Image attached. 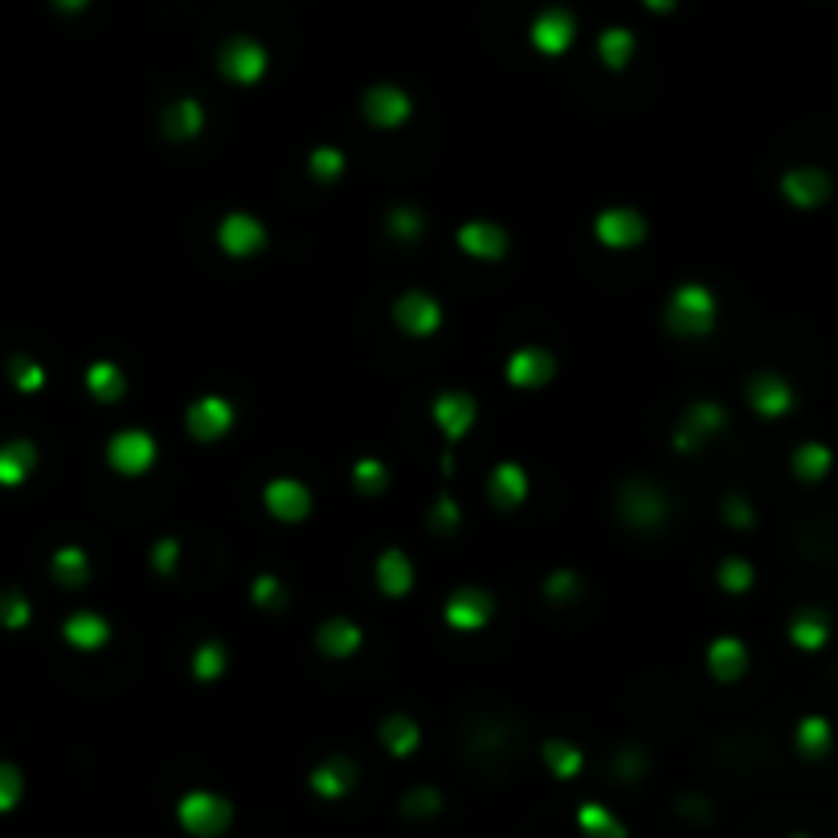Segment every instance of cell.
<instances>
[{
	"label": "cell",
	"mask_w": 838,
	"mask_h": 838,
	"mask_svg": "<svg viewBox=\"0 0 838 838\" xmlns=\"http://www.w3.org/2000/svg\"><path fill=\"white\" fill-rule=\"evenodd\" d=\"M176 822L188 838H221L234 826V805L213 789H188L176 802Z\"/></svg>",
	"instance_id": "6da1fadb"
},
{
	"label": "cell",
	"mask_w": 838,
	"mask_h": 838,
	"mask_svg": "<svg viewBox=\"0 0 838 838\" xmlns=\"http://www.w3.org/2000/svg\"><path fill=\"white\" fill-rule=\"evenodd\" d=\"M667 323L679 335H704L716 323V299L700 283H683L667 303Z\"/></svg>",
	"instance_id": "7a4b0ae2"
},
{
	"label": "cell",
	"mask_w": 838,
	"mask_h": 838,
	"mask_svg": "<svg viewBox=\"0 0 838 838\" xmlns=\"http://www.w3.org/2000/svg\"><path fill=\"white\" fill-rule=\"evenodd\" d=\"M267 66H270L267 46H258L254 37H230V41L221 46L218 70L234 86H254L262 74H267Z\"/></svg>",
	"instance_id": "3957f363"
},
{
	"label": "cell",
	"mask_w": 838,
	"mask_h": 838,
	"mask_svg": "<svg viewBox=\"0 0 838 838\" xmlns=\"http://www.w3.org/2000/svg\"><path fill=\"white\" fill-rule=\"evenodd\" d=\"M107 463H111V470L127 475V479L148 475L151 463H156V438L148 430H119L107 442Z\"/></svg>",
	"instance_id": "277c9868"
},
{
	"label": "cell",
	"mask_w": 838,
	"mask_h": 838,
	"mask_svg": "<svg viewBox=\"0 0 838 838\" xmlns=\"http://www.w3.org/2000/svg\"><path fill=\"white\" fill-rule=\"evenodd\" d=\"M430 418H434V426L446 434V442H463V438L475 430V421H479V405H475V397L463 393V389H446V393L434 397Z\"/></svg>",
	"instance_id": "5b68a950"
},
{
	"label": "cell",
	"mask_w": 838,
	"mask_h": 838,
	"mask_svg": "<svg viewBox=\"0 0 838 838\" xmlns=\"http://www.w3.org/2000/svg\"><path fill=\"white\" fill-rule=\"evenodd\" d=\"M593 234H597V242H602L605 250H634L638 242L646 237V218H642L638 209L618 205V209H605V213H597V221H593Z\"/></svg>",
	"instance_id": "8992f818"
},
{
	"label": "cell",
	"mask_w": 838,
	"mask_h": 838,
	"mask_svg": "<svg viewBox=\"0 0 838 838\" xmlns=\"http://www.w3.org/2000/svg\"><path fill=\"white\" fill-rule=\"evenodd\" d=\"M218 246L230 258H254L267 250V225L254 213H225L218 225Z\"/></svg>",
	"instance_id": "52a82bcc"
},
{
	"label": "cell",
	"mask_w": 838,
	"mask_h": 838,
	"mask_svg": "<svg viewBox=\"0 0 838 838\" xmlns=\"http://www.w3.org/2000/svg\"><path fill=\"white\" fill-rule=\"evenodd\" d=\"M393 323L405 335H434L442 328V303L430 291H405L402 299L393 303Z\"/></svg>",
	"instance_id": "ba28073f"
},
{
	"label": "cell",
	"mask_w": 838,
	"mask_h": 838,
	"mask_svg": "<svg viewBox=\"0 0 838 838\" xmlns=\"http://www.w3.org/2000/svg\"><path fill=\"white\" fill-rule=\"evenodd\" d=\"M185 426L197 442H218V438H225L234 430V405L225 402V397H218V393H209V397L188 405Z\"/></svg>",
	"instance_id": "9c48e42d"
},
{
	"label": "cell",
	"mask_w": 838,
	"mask_h": 838,
	"mask_svg": "<svg viewBox=\"0 0 838 838\" xmlns=\"http://www.w3.org/2000/svg\"><path fill=\"white\" fill-rule=\"evenodd\" d=\"M572 41H577V17H572L569 9H544V13L532 21V46H537L544 58L569 53Z\"/></svg>",
	"instance_id": "30bf717a"
},
{
	"label": "cell",
	"mask_w": 838,
	"mask_h": 838,
	"mask_svg": "<svg viewBox=\"0 0 838 838\" xmlns=\"http://www.w3.org/2000/svg\"><path fill=\"white\" fill-rule=\"evenodd\" d=\"M360 107H365V119H369L372 127H402L405 119L414 115V99L393 83H381L372 86V90H365V102H360Z\"/></svg>",
	"instance_id": "8fae6325"
},
{
	"label": "cell",
	"mask_w": 838,
	"mask_h": 838,
	"mask_svg": "<svg viewBox=\"0 0 838 838\" xmlns=\"http://www.w3.org/2000/svg\"><path fill=\"white\" fill-rule=\"evenodd\" d=\"M262 503H267L270 516L283 523H299L311 516V491L299 479H270L267 491H262Z\"/></svg>",
	"instance_id": "7c38bea8"
},
{
	"label": "cell",
	"mask_w": 838,
	"mask_h": 838,
	"mask_svg": "<svg viewBox=\"0 0 838 838\" xmlns=\"http://www.w3.org/2000/svg\"><path fill=\"white\" fill-rule=\"evenodd\" d=\"M621 520L630 528H658L667 520V500L654 483H630L621 491Z\"/></svg>",
	"instance_id": "4fadbf2b"
},
{
	"label": "cell",
	"mask_w": 838,
	"mask_h": 838,
	"mask_svg": "<svg viewBox=\"0 0 838 838\" xmlns=\"http://www.w3.org/2000/svg\"><path fill=\"white\" fill-rule=\"evenodd\" d=\"M491 614H495V602H491V593L486 589H458L451 602H446V626L451 630H463V634H470V630H483L486 621H491Z\"/></svg>",
	"instance_id": "5bb4252c"
},
{
	"label": "cell",
	"mask_w": 838,
	"mask_h": 838,
	"mask_svg": "<svg viewBox=\"0 0 838 838\" xmlns=\"http://www.w3.org/2000/svg\"><path fill=\"white\" fill-rule=\"evenodd\" d=\"M507 230H503L500 221H467L463 230H458V250L467 254V258H479V262H500L503 254H507Z\"/></svg>",
	"instance_id": "9a60e30c"
},
{
	"label": "cell",
	"mask_w": 838,
	"mask_h": 838,
	"mask_svg": "<svg viewBox=\"0 0 838 838\" xmlns=\"http://www.w3.org/2000/svg\"><path fill=\"white\" fill-rule=\"evenodd\" d=\"M556 372V360L553 353H544V348H520V353H512L507 360V381L516 389H544L553 381Z\"/></svg>",
	"instance_id": "2e32d148"
},
{
	"label": "cell",
	"mask_w": 838,
	"mask_h": 838,
	"mask_svg": "<svg viewBox=\"0 0 838 838\" xmlns=\"http://www.w3.org/2000/svg\"><path fill=\"white\" fill-rule=\"evenodd\" d=\"M356 789V765L348 756H328L323 765L311 769V793H319L323 802H340Z\"/></svg>",
	"instance_id": "e0dca14e"
},
{
	"label": "cell",
	"mask_w": 838,
	"mask_h": 838,
	"mask_svg": "<svg viewBox=\"0 0 838 838\" xmlns=\"http://www.w3.org/2000/svg\"><path fill=\"white\" fill-rule=\"evenodd\" d=\"M720 426H724V409H720V405H712V402L691 405L688 418H683V426L675 430V446H679L683 454H695V446H700L707 434H716Z\"/></svg>",
	"instance_id": "ac0fdd59"
},
{
	"label": "cell",
	"mask_w": 838,
	"mask_h": 838,
	"mask_svg": "<svg viewBox=\"0 0 838 838\" xmlns=\"http://www.w3.org/2000/svg\"><path fill=\"white\" fill-rule=\"evenodd\" d=\"M486 495L500 512H512L528 500V470L516 467V463H500L491 470V483H486Z\"/></svg>",
	"instance_id": "d6986e66"
},
{
	"label": "cell",
	"mask_w": 838,
	"mask_h": 838,
	"mask_svg": "<svg viewBox=\"0 0 838 838\" xmlns=\"http://www.w3.org/2000/svg\"><path fill=\"white\" fill-rule=\"evenodd\" d=\"M62 634L74 651H102L107 642H111V621L102 618V614H90V609H78V614H70L66 626H62Z\"/></svg>",
	"instance_id": "ffe728a7"
},
{
	"label": "cell",
	"mask_w": 838,
	"mask_h": 838,
	"mask_svg": "<svg viewBox=\"0 0 838 838\" xmlns=\"http://www.w3.org/2000/svg\"><path fill=\"white\" fill-rule=\"evenodd\" d=\"M377 589L385 597H405L414 589V560L402 549H385L377 556Z\"/></svg>",
	"instance_id": "44dd1931"
},
{
	"label": "cell",
	"mask_w": 838,
	"mask_h": 838,
	"mask_svg": "<svg viewBox=\"0 0 838 838\" xmlns=\"http://www.w3.org/2000/svg\"><path fill=\"white\" fill-rule=\"evenodd\" d=\"M316 642L328 658H353V654L360 651L365 634H360V626H356L353 618H328L323 626H319Z\"/></svg>",
	"instance_id": "7402d4cb"
},
{
	"label": "cell",
	"mask_w": 838,
	"mask_h": 838,
	"mask_svg": "<svg viewBox=\"0 0 838 838\" xmlns=\"http://www.w3.org/2000/svg\"><path fill=\"white\" fill-rule=\"evenodd\" d=\"M381 744H385V753L389 756H414L418 753V744H421V728L414 716H405V712H393V716H385V724H381Z\"/></svg>",
	"instance_id": "603a6c76"
},
{
	"label": "cell",
	"mask_w": 838,
	"mask_h": 838,
	"mask_svg": "<svg viewBox=\"0 0 838 838\" xmlns=\"http://www.w3.org/2000/svg\"><path fill=\"white\" fill-rule=\"evenodd\" d=\"M577 830H581V838H630L626 822L614 810H605L602 802L577 805Z\"/></svg>",
	"instance_id": "cb8c5ba5"
},
{
	"label": "cell",
	"mask_w": 838,
	"mask_h": 838,
	"mask_svg": "<svg viewBox=\"0 0 838 838\" xmlns=\"http://www.w3.org/2000/svg\"><path fill=\"white\" fill-rule=\"evenodd\" d=\"M707 667H712V675H716L720 683H737L740 675H744V667H749V654H744V646H740L737 638H716V642L707 646Z\"/></svg>",
	"instance_id": "d4e9b609"
},
{
	"label": "cell",
	"mask_w": 838,
	"mask_h": 838,
	"mask_svg": "<svg viewBox=\"0 0 838 838\" xmlns=\"http://www.w3.org/2000/svg\"><path fill=\"white\" fill-rule=\"evenodd\" d=\"M86 393H90L95 402L111 405L127 393V377H123V369L111 365V360H95V365L86 369Z\"/></svg>",
	"instance_id": "484cf974"
},
{
	"label": "cell",
	"mask_w": 838,
	"mask_h": 838,
	"mask_svg": "<svg viewBox=\"0 0 838 838\" xmlns=\"http://www.w3.org/2000/svg\"><path fill=\"white\" fill-rule=\"evenodd\" d=\"M164 132L172 139H193L205 132V107L197 99H176L164 111Z\"/></svg>",
	"instance_id": "4316f807"
},
{
	"label": "cell",
	"mask_w": 838,
	"mask_h": 838,
	"mask_svg": "<svg viewBox=\"0 0 838 838\" xmlns=\"http://www.w3.org/2000/svg\"><path fill=\"white\" fill-rule=\"evenodd\" d=\"M540 756H544V765H549V773H553L556 781H572L577 773L586 769V753H581L572 740H549V744L540 749Z\"/></svg>",
	"instance_id": "83f0119b"
},
{
	"label": "cell",
	"mask_w": 838,
	"mask_h": 838,
	"mask_svg": "<svg viewBox=\"0 0 838 838\" xmlns=\"http://www.w3.org/2000/svg\"><path fill=\"white\" fill-rule=\"evenodd\" d=\"M37 463V451L29 442H9V446H0V483L4 486H17L29 479V470Z\"/></svg>",
	"instance_id": "f1b7e54d"
},
{
	"label": "cell",
	"mask_w": 838,
	"mask_h": 838,
	"mask_svg": "<svg viewBox=\"0 0 838 838\" xmlns=\"http://www.w3.org/2000/svg\"><path fill=\"white\" fill-rule=\"evenodd\" d=\"M749 402H753V409L756 414H765V418L786 414V405H789L786 381H777V377H756L753 385H749Z\"/></svg>",
	"instance_id": "f546056e"
},
{
	"label": "cell",
	"mask_w": 838,
	"mask_h": 838,
	"mask_svg": "<svg viewBox=\"0 0 838 838\" xmlns=\"http://www.w3.org/2000/svg\"><path fill=\"white\" fill-rule=\"evenodd\" d=\"M597 58H602L609 70L630 66V58H634V34H630V29H621V25L605 29V34L597 37Z\"/></svg>",
	"instance_id": "4dcf8cb0"
},
{
	"label": "cell",
	"mask_w": 838,
	"mask_h": 838,
	"mask_svg": "<svg viewBox=\"0 0 838 838\" xmlns=\"http://www.w3.org/2000/svg\"><path fill=\"white\" fill-rule=\"evenodd\" d=\"M53 577L62 581V586L70 589H78L90 577V560H86L83 549H74V544H66V549H58L53 553Z\"/></svg>",
	"instance_id": "1f68e13d"
},
{
	"label": "cell",
	"mask_w": 838,
	"mask_h": 838,
	"mask_svg": "<svg viewBox=\"0 0 838 838\" xmlns=\"http://www.w3.org/2000/svg\"><path fill=\"white\" fill-rule=\"evenodd\" d=\"M230 667V654L221 642H201L197 651H193V675L201 679V683H218L221 675Z\"/></svg>",
	"instance_id": "d6a6232c"
},
{
	"label": "cell",
	"mask_w": 838,
	"mask_h": 838,
	"mask_svg": "<svg viewBox=\"0 0 838 838\" xmlns=\"http://www.w3.org/2000/svg\"><path fill=\"white\" fill-rule=\"evenodd\" d=\"M353 483H356V491H365V495H381V491L389 486V467L381 463V458H356Z\"/></svg>",
	"instance_id": "836d02e7"
},
{
	"label": "cell",
	"mask_w": 838,
	"mask_h": 838,
	"mask_svg": "<svg viewBox=\"0 0 838 838\" xmlns=\"http://www.w3.org/2000/svg\"><path fill=\"white\" fill-rule=\"evenodd\" d=\"M402 814L405 818H438V814H442V793H438L434 786L409 789L402 798Z\"/></svg>",
	"instance_id": "e575fe53"
},
{
	"label": "cell",
	"mask_w": 838,
	"mask_h": 838,
	"mask_svg": "<svg viewBox=\"0 0 838 838\" xmlns=\"http://www.w3.org/2000/svg\"><path fill=\"white\" fill-rule=\"evenodd\" d=\"M385 230L393 237H402V242H414V237H421V230H426V218H421V209H414V205H397V209H389Z\"/></svg>",
	"instance_id": "d590c367"
},
{
	"label": "cell",
	"mask_w": 838,
	"mask_h": 838,
	"mask_svg": "<svg viewBox=\"0 0 838 838\" xmlns=\"http://www.w3.org/2000/svg\"><path fill=\"white\" fill-rule=\"evenodd\" d=\"M822 193H826V181H822L818 172H789L786 176V197L798 205H814L822 201Z\"/></svg>",
	"instance_id": "8d00e7d4"
},
{
	"label": "cell",
	"mask_w": 838,
	"mask_h": 838,
	"mask_svg": "<svg viewBox=\"0 0 838 838\" xmlns=\"http://www.w3.org/2000/svg\"><path fill=\"white\" fill-rule=\"evenodd\" d=\"M307 168H311V176H316L319 185H332L335 176L344 172V151L340 148H316L311 151V160H307Z\"/></svg>",
	"instance_id": "74e56055"
},
{
	"label": "cell",
	"mask_w": 838,
	"mask_h": 838,
	"mask_svg": "<svg viewBox=\"0 0 838 838\" xmlns=\"http://www.w3.org/2000/svg\"><path fill=\"white\" fill-rule=\"evenodd\" d=\"M250 597H254V605H262V609H274V605H283V602H286L283 581H279L274 572H262V577H254Z\"/></svg>",
	"instance_id": "f35d334b"
},
{
	"label": "cell",
	"mask_w": 838,
	"mask_h": 838,
	"mask_svg": "<svg viewBox=\"0 0 838 838\" xmlns=\"http://www.w3.org/2000/svg\"><path fill=\"white\" fill-rule=\"evenodd\" d=\"M25 793V777L17 765H0V814H9Z\"/></svg>",
	"instance_id": "ab89813d"
},
{
	"label": "cell",
	"mask_w": 838,
	"mask_h": 838,
	"mask_svg": "<svg viewBox=\"0 0 838 838\" xmlns=\"http://www.w3.org/2000/svg\"><path fill=\"white\" fill-rule=\"evenodd\" d=\"M572 593H581V577L572 569H556L549 572V581H544V597H553V602H569Z\"/></svg>",
	"instance_id": "60d3db41"
},
{
	"label": "cell",
	"mask_w": 838,
	"mask_h": 838,
	"mask_svg": "<svg viewBox=\"0 0 838 838\" xmlns=\"http://www.w3.org/2000/svg\"><path fill=\"white\" fill-rule=\"evenodd\" d=\"M798 744H802V753H810V756L826 753V744H830V728H826V720H805L802 728H798Z\"/></svg>",
	"instance_id": "b9f144b4"
},
{
	"label": "cell",
	"mask_w": 838,
	"mask_h": 838,
	"mask_svg": "<svg viewBox=\"0 0 838 838\" xmlns=\"http://www.w3.org/2000/svg\"><path fill=\"white\" fill-rule=\"evenodd\" d=\"M176 560H181V540H172V537H164L156 549H151V569L156 572H172L176 569Z\"/></svg>",
	"instance_id": "7bdbcfd3"
},
{
	"label": "cell",
	"mask_w": 838,
	"mask_h": 838,
	"mask_svg": "<svg viewBox=\"0 0 838 838\" xmlns=\"http://www.w3.org/2000/svg\"><path fill=\"white\" fill-rule=\"evenodd\" d=\"M720 586L732 589V593H740V589L753 586V569H749L744 560H724L720 565Z\"/></svg>",
	"instance_id": "ee69618b"
},
{
	"label": "cell",
	"mask_w": 838,
	"mask_h": 838,
	"mask_svg": "<svg viewBox=\"0 0 838 838\" xmlns=\"http://www.w3.org/2000/svg\"><path fill=\"white\" fill-rule=\"evenodd\" d=\"M0 621H4V626H25V621H29V602H25L21 593H4V597H0Z\"/></svg>",
	"instance_id": "f6af8a7d"
},
{
	"label": "cell",
	"mask_w": 838,
	"mask_h": 838,
	"mask_svg": "<svg viewBox=\"0 0 838 838\" xmlns=\"http://www.w3.org/2000/svg\"><path fill=\"white\" fill-rule=\"evenodd\" d=\"M614 769H618L621 781H638V777L646 773V756H642V749H621V756L614 761Z\"/></svg>",
	"instance_id": "bcb514c9"
},
{
	"label": "cell",
	"mask_w": 838,
	"mask_h": 838,
	"mask_svg": "<svg viewBox=\"0 0 838 838\" xmlns=\"http://www.w3.org/2000/svg\"><path fill=\"white\" fill-rule=\"evenodd\" d=\"M13 381H17V389H25V393H37V389L46 385V372L37 369L34 360H13Z\"/></svg>",
	"instance_id": "7dc6e473"
},
{
	"label": "cell",
	"mask_w": 838,
	"mask_h": 838,
	"mask_svg": "<svg viewBox=\"0 0 838 838\" xmlns=\"http://www.w3.org/2000/svg\"><path fill=\"white\" fill-rule=\"evenodd\" d=\"M458 523V503L451 500V495H442V500L434 503V528L438 532H446V528H454Z\"/></svg>",
	"instance_id": "c3c4849f"
},
{
	"label": "cell",
	"mask_w": 838,
	"mask_h": 838,
	"mask_svg": "<svg viewBox=\"0 0 838 838\" xmlns=\"http://www.w3.org/2000/svg\"><path fill=\"white\" fill-rule=\"evenodd\" d=\"M724 512H728V520H732V523H749V503L728 500V503H724Z\"/></svg>",
	"instance_id": "681fc988"
},
{
	"label": "cell",
	"mask_w": 838,
	"mask_h": 838,
	"mask_svg": "<svg viewBox=\"0 0 838 838\" xmlns=\"http://www.w3.org/2000/svg\"><path fill=\"white\" fill-rule=\"evenodd\" d=\"M53 4H58L62 13H83V9H86V4H90V0H53Z\"/></svg>",
	"instance_id": "f907efd6"
},
{
	"label": "cell",
	"mask_w": 838,
	"mask_h": 838,
	"mask_svg": "<svg viewBox=\"0 0 838 838\" xmlns=\"http://www.w3.org/2000/svg\"><path fill=\"white\" fill-rule=\"evenodd\" d=\"M642 4H646V9H654V13H670L679 0H642Z\"/></svg>",
	"instance_id": "816d5d0a"
},
{
	"label": "cell",
	"mask_w": 838,
	"mask_h": 838,
	"mask_svg": "<svg viewBox=\"0 0 838 838\" xmlns=\"http://www.w3.org/2000/svg\"><path fill=\"white\" fill-rule=\"evenodd\" d=\"M793 838H805V835H793Z\"/></svg>",
	"instance_id": "f5cc1de1"
}]
</instances>
